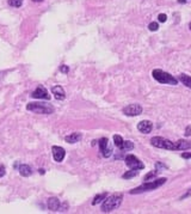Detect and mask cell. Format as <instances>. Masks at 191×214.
Instances as JSON below:
<instances>
[{"label":"cell","instance_id":"cell-16","mask_svg":"<svg viewBox=\"0 0 191 214\" xmlns=\"http://www.w3.org/2000/svg\"><path fill=\"white\" fill-rule=\"evenodd\" d=\"M80 139H81V134H79V133H73V134H70V135H68V136L64 137L66 142H68V143H75V142H78Z\"/></svg>","mask_w":191,"mask_h":214},{"label":"cell","instance_id":"cell-9","mask_svg":"<svg viewBox=\"0 0 191 214\" xmlns=\"http://www.w3.org/2000/svg\"><path fill=\"white\" fill-rule=\"evenodd\" d=\"M31 97L37 98V99H47V100L50 99V96H49L47 88L43 87V86H38V87L31 93Z\"/></svg>","mask_w":191,"mask_h":214},{"label":"cell","instance_id":"cell-24","mask_svg":"<svg viewBox=\"0 0 191 214\" xmlns=\"http://www.w3.org/2000/svg\"><path fill=\"white\" fill-rule=\"evenodd\" d=\"M148 29H149L150 31H156V30L159 29V24H158L156 22H152V23H149Z\"/></svg>","mask_w":191,"mask_h":214},{"label":"cell","instance_id":"cell-14","mask_svg":"<svg viewBox=\"0 0 191 214\" xmlns=\"http://www.w3.org/2000/svg\"><path fill=\"white\" fill-rule=\"evenodd\" d=\"M174 145H175V151H183V149L191 148V142H189L186 140H178L177 142H174Z\"/></svg>","mask_w":191,"mask_h":214},{"label":"cell","instance_id":"cell-20","mask_svg":"<svg viewBox=\"0 0 191 214\" xmlns=\"http://www.w3.org/2000/svg\"><path fill=\"white\" fill-rule=\"evenodd\" d=\"M123 139H122V136L121 135H113V143H115V146L116 147H118V148H121L122 147V145H123Z\"/></svg>","mask_w":191,"mask_h":214},{"label":"cell","instance_id":"cell-32","mask_svg":"<svg viewBox=\"0 0 191 214\" xmlns=\"http://www.w3.org/2000/svg\"><path fill=\"white\" fill-rule=\"evenodd\" d=\"M179 2H185V0H178Z\"/></svg>","mask_w":191,"mask_h":214},{"label":"cell","instance_id":"cell-15","mask_svg":"<svg viewBox=\"0 0 191 214\" xmlns=\"http://www.w3.org/2000/svg\"><path fill=\"white\" fill-rule=\"evenodd\" d=\"M19 173H20L23 177H29V176L32 173V170H31V167H30L29 165L23 164V165L19 166Z\"/></svg>","mask_w":191,"mask_h":214},{"label":"cell","instance_id":"cell-12","mask_svg":"<svg viewBox=\"0 0 191 214\" xmlns=\"http://www.w3.org/2000/svg\"><path fill=\"white\" fill-rule=\"evenodd\" d=\"M51 92H53L54 97H55L57 100H63V99L66 98V93H64V90H63L62 86H58V85L53 86V87H51Z\"/></svg>","mask_w":191,"mask_h":214},{"label":"cell","instance_id":"cell-17","mask_svg":"<svg viewBox=\"0 0 191 214\" xmlns=\"http://www.w3.org/2000/svg\"><path fill=\"white\" fill-rule=\"evenodd\" d=\"M179 80H180V82L184 86L191 88V77L190 75H187V74H180L179 75Z\"/></svg>","mask_w":191,"mask_h":214},{"label":"cell","instance_id":"cell-25","mask_svg":"<svg viewBox=\"0 0 191 214\" xmlns=\"http://www.w3.org/2000/svg\"><path fill=\"white\" fill-rule=\"evenodd\" d=\"M158 19H159L160 23H165V22L167 20V16H166L165 13H160V14L158 16Z\"/></svg>","mask_w":191,"mask_h":214},{"label":"cell","instance_id":"cell-1","mask_svg":"<svg viewBox=\"0 0 191 214\" xmlns=\"http://www.w3.org/2000/svg\"><path fill=\"white\" fill-rule=\"evenodd\" d=\"M122 200H123L122 194H113L111 196H106L101 204V212L109 213V212H112L113 209H117L121 206Z\"/></svg>","mask_w":191,"mask_h":214},{"label":"cell","instance_id":"cell-27","mask_svg":"<svg viewBox=\"0 0 191 214\" xmlns=\"http://www.w3.org/2000/svg\"><path fill=\"white\" fill-rule=\"evenodd\" d=\"M68 71H69V67L66 66V65H62L60 67V72H62V73H68Z\"/></svg>","mask_w":191,"mask_h":214},{"label":"cell","instance_id":"cell-7","mask_svg":"<svg viewBox=\"0 0 191 214\" xmlns=\"http://www.w3.org/2000/svg\"><path fill=\"white\" fill-rule=\"evenodd\" d=\"M142 112V106L138 104H130L123 109V114L127 116H138Z\"/></svg>","mask_w":191,"mask_h":214},{"label":"cell","instance_id":"cell-21","mask_svg":"<svg viewBox=\"0 0 191 214\" xmlns=\"http://www.w3.org/2000/svg\"><path fill=\"white\" fill-rule=\"evenodd\" d=\"M134 148V143L131 142V141H123V145H122V147H121V149H123V151H131Z\"/></svg>","mask_w":191,"mask_h":214},{"label":"cell","instance_id":"cell-8","mask_svg":"<svg viewBox=\"0 0 191 214\" xmlns=\"http://www.w3.org/2000/svg\"><path fill=\"white\" fill-rule=\"evenodd\" d=\"M99 148H100V152L103 153V157H105V158H107L112 154V149L109 146V140L106 137H101L99 140Z\"/></svg>","mask_w":191,"mask_h":214},{"label":"cell","instance_id":"cell-19","mask_svg":"<svg viewBox=\"0 0 191 214\" xmlns=\"http://www.w3.org/2000/svg\"><path fill=\"white\" fill-rule=\"evenodd\" d=\"M138 170H130V171H127L125 173H123V176H122V178H125V179H128V178H133V177H135V176H137L138 175V172H137Z\"/></svg>","mask_w":191,"mask_h":214},{"label":"cell","instance_id":"cell-4","mask_svg":"<svg viewBox=\"0 0 191 214\" xmlns=\"http://www.w3.org/2000/svg\"><path fill=\"white\" fill-rule=\"evenodd\" d=\"M26 109L29 111H33V112H37V114H51V112H54V108L50 104L42 103V102L29 103L26 105Z\"/></svg>","mask_w":191,"mask_h":214},{"label":"cell","instance_id":"cell-6","mask_svg":"<svg viewBox=\"0 0 191 214\" xmlns=\"http://www.w3.org/2000/svg\"><path fill=\"white\" fill-rule=\"evenodd\" d=\"M124 160H125L127 166L130 167V169H133V170H142V169L144 167L143 163H142L140 159H137L135 155H133V154H128V155L124 158Z\"/></svg>","mask_w":191,"mask_h":214},{"label":"cell","instance_id":"cell-28","mask_svg":"<svg viewBox=\"0 0 191 214\" xmlns=\"http://www.w3.org/2000/svg\"><path fill=\"white\" fill-rule=\"evenodd\" d=\"M181 158H184V159H190V158H191V152L181 153Z\"/></svg>","mask_w":191,"mask_h":214},{"label":"cell","instance_id":"cell-18","mask_svg":"<svg viewBox=\"0 0 191 214\" xmlns=\"http://www.w3.org/2000/svg\"><path fill=\"white\" fill-rule=\"evenodd\" d=\"M106 196H107V192H103V194H98V195H96V197H94V198H93V201H92V204H93V206H96L97 203H99V202L104 201Z\"/></svg>","mask_w":191,"mask_h":214},{"label":"cell","instance_id":"cell-10","mask_svg":"<svg viewBox=\"0 0 191 214\" xmlns=\"http://www.w3.org/2000/svg\"><path fill=\"white\" fill-rule=\"evenodd\" d=\"M51 151H53V158H54V160L57 161V163H61L63 160L64 155H66V151L62 147H60V146H53Z\"/></svg>","mask_w":191,"mask_h":214},{"label":"cell","instance_id":"cell-11","mask_svg":"<svg viewBox=\"0 0 191 214\" xmlns=\"http://www.w3.org/2000/svg\"><path fill=\"white\" fill-rule=\"evenodd\" d=\"M137 129H138L141 133H143V134H148V133H150L152 129H153V123H152L150 121H148V120H143V121L138 122Z\"/></svg>","mask_w":191,"mask_h":214},{"label":"cell","instance_id":"cell-2","mask_svg":"<svg viewBox=\"0 0 191 214\" xmlns=\"http://www.w3.org/2000/svg\"><path fill=\"white\" fill-rule=\"evenodd\" d=\"M167 179L166 178H159V179H155V181H152V182H146L134 189H131L129 192L130 194H140V192H144V191H149V190H153V189H156L159 187H161Z\"/></svg>","mask_w":191,"mask_h":214},{"label":"cell","instance_id":"cell-13","mask_svg":"<svg viewBox=\"0 0 191 214\" xmlns=\"http://www.w3.org/2000/svg\"><path fill=\"white\" fill-rule=\"evenodd\" d=\"M60 206H61V202H60V200H58L57 197H50V198L48 200V208H49L50 210L56 212V210H58Z\"/></svg>","mask_w":191,"mask_h":214},{"label":"cell","instance_id":"cell-23","mask_svg":"<svg viewBox=\"0 0 191 214\" xmlns=\"http://www.w3.org/2000/svg\"><path fill=\"white\" fill-rule=\"evenodd\" d=\"M8 4L13 7H20L23 4V0H8Z\"/></svg>","mask_w":191,"mask_h":214},{"label":"cell","instance_id":"cell-31","mask_svg":"<svg viewBox=\"0 0 191 214\" xmlns=\"http://www.w3.org/2000/svg\"><path fill=\"white\" fill-rule=\"evenodd\" d=\"M38 171H39V173H41V175H44V173H45V171H44L43 169H39Z\"/></svg>","mask_w":191,"mask_h":214},{"label":"cell","instance_id":"cell-29","mask_svg":"<svg viewBox=\"0 0 191 214\" xmlns=\"http://www.w3.org/2000/svg\"><path fill=\"white\" fill-rule=\"evenodd\" d=\"M185 135H186V136H190V135H191V126L186 127V129H185Z\"/></svg>","mask_w":191,"mask_h":214},{"label":"cell","instance_id":"cell-26","mask_svg":"<svg viewBox=\"0 0 191 214\" xmlns=\"http://www.w3.org/2000/svg\"><path fill=\"white\" fill-rule=\"evenodd\" d=\"M189 196H191V188H190V189H189V190H187V191H186V192H185L184 195H181L179 200H184V198H187Z\"/></svg>","mask_w":191,"mask_h":214},{"label":"cell","instance_id":"cell-33","mask_svg":"<svg viewBox=\"0 0 191 214\" xmlns=\"http://www.w3.org/2000/svg\"><path fill=\"white\" fill-rule=\"evenodd\" d=\"M32 1H36V2H39V1H42V0H32Z\"/></svg>","mask_w":191,"mask_h":214},{"label":"cell","instance_id":"cell-5","mask_svg":"<svg viewBox=\"0 0 191 214\" xmlns=\"http://www.w3.org/2000/svg\"><path fill=\"white\" fill-rule=\"evenodd\" d=\"M150 143L158 148H164V149H170V151H175V145L168 139L161 137V136H154L150 139Z\"/></svg>","mask_w":191,"mask_h":214},{"label":"cell","instance_id":"cell-34","mask_svg":"<svg viewBox=\"0 0 191 214\" xmlns=\"http://www.w3.org/2000/svg\"><path fill=\"white\" fill-rule=\"evenodd\" d=\"M189 27H190V30H191V23H190V24H189Z\"/></svg>","mask_w":191,"mask_h":214},{"label":"cell","instance_id":"cell-22","mask_svg":"<svg viewBox=\"0 0 191 214\" xmlns=\"http://www.w3.org/2000/svg\"><path fill=\"white\" fill-rule=\"evenodd\" d=\"M156 173H158V171L155 170V171H150L149 173H147L146 176H144V182H147V181H149V179H152V178H154L155 176H156Z\"/></svg>","mask_w":191,"mask_h":214},{"label":"cell","instance_id":"cell-30","mask_svg":"<svg viewBox=\"0 0 191 214\" xmlns=\"http://www.w3.org/2000/svg\"><path fill=\"white\" fill-rule=\"evenodd\" d=\"M5 167L2 166V165H0V177H4L5 176Z\"/></svg>","mask_w":191,"mask_h":214},{"label":"cell","instance_id":"cell-3","mask_svg":"<svg viewBox=\"0 0 191 214\" xmlns=\"http://www.w3.org/2000/svg\"><path fill=\"white\" fill-rule=\"evenodd\" d=\"M152 75L156 81H159L161 84H168V85H177L178 84V80L174 77H172L170 73L164 72L161 69H154L152 72Z\"/></svg>","mask_w":191,"mask_h":214}]
</instances>
